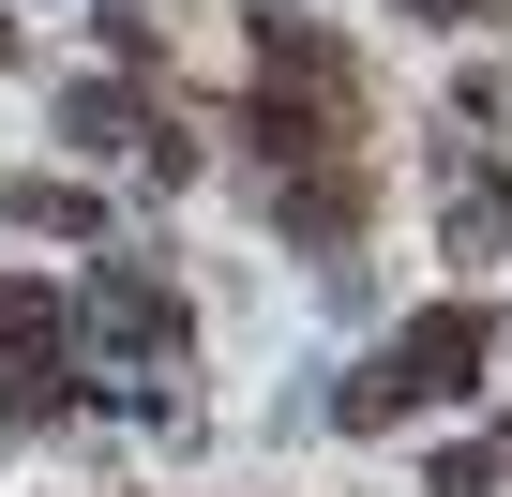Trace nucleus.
I'll return each instance as SVG.
<instances>
[{
  "label": "nucleus",
  "instance_id": "1",
  "mask_svg": "<svg viewBox=\"0 0 512 497\" xmlns=\"http://www.w3.org/2000/svg\"><path fill=\"white\" fill-rule=\"evenodd\" d=\"M482 347H497L482 317H422V332H407V347H392V362H377L347 407H362V422H392V407H452V392L482 377Z\"/></svg>",
  "mask_w": 512,
  "mask_h": 497
},
{
  "label": "nucleus",
  "instance_id": "2",
  "mask_svg": "<svg viewBox=\"0 0 512 497\" xmlns=\"http://www.w3.org/2000/svg\"><path fill=\"white\" fill-rule=\"evenodd\" d=\"M0 347L46 377V347H61V287H0Z\"/></svg>",
  "mask_w": 512,
  "mask_h": 497
},
{
  "label": "nucleus",
  "instance_id": "3",
  "mask_svg": "<svg viewBox=\"0 0 512 497\" xmlns=\"http://www.w3.org/2000/svg\"><path fill=\"white\" fill-rule=\"evenodd\" d=\"M106 332H136V347H166V332H181V302H166V287H136V272H121V287H106Z\"/></svg>",
  "mask_w": 512,
  "mask_h": 497
},
{
  "label": "nucleus",
  "instance_id": "4",
  "mask_svg": "<svg viewBox=\"0 0 512 497\" xmlns=\"http://www.w3.org/2000/svg\"><path fill=\"white\" fill-rule=\"evenodd\" d=\"M61 136L76 151H121V91H61Z\"/></svg>",
  "mask_w": 512,
  "mask_h": 497
},
{
  "label": "nucleus",
  "instance_id": "5",
  "mask_svg": "<svg viewBox=\"0 0 512 497\" xmlns=\"http://www.w3.org/2000/svg\"><path fill=\"white\" fill-rule=\"evenodd\" d=\"M512 226V181H452V241H497Z\"/></svg>",
  "mask_w": 512,
  "mask_h": 497
}]
</instances>
